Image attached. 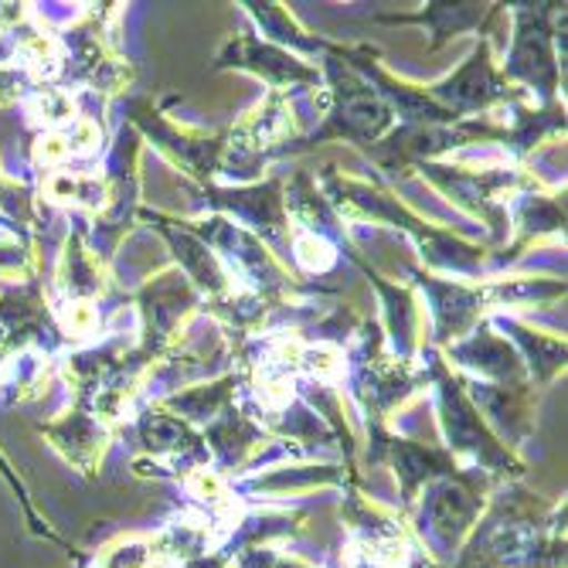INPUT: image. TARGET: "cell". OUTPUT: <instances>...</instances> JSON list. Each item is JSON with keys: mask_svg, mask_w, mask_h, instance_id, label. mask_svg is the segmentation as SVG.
<instances>
[{"mask_svg": "<svg viewBox=\"0 0 568 568\" xmlns=\"http://www.w3.org/2000/svg\"><path fill=\"white\" fill-rule=\"evenodd\" d=\"M477 514V500H474V490L467 487H453V484H443L436 494H433V504H429V528L439 541L446 545H456L459 535L470 528Z\"/></svg>", "mask_w": 568, "mask_h": 568, "instance_id": "cell-1", "label": "cell"}, {"mask_svg": "<svg viewBox=\"0 0 568 568\" xmlns=\"http://www.w3.org/2000/svg\"><path fill=\"white\" fill-rule=\"evenodd\" d=\"M395 467L405 480V494H412L419 480H426L429 474H436L443 467V459L436 453H426V449H416V446H405L398 443L395 446Z\"/></svg>", "mask_w": 568, "mask_h": 568, "instance_id": "cell-2", "label": "cell"}, {"mask_svg": "<svg viewBox=\"0 0 568 568\" xmlns=\"http://www.w3.org/2000/svg\"><path fill=\"white\" fill-rule=\"evenodd\" d=\"M184 429L181 423L174 419H146L143 423V443L150 449H174V446H184Z\"/></svg>", "mask_w": 568, "mask_h": 568, "instance_id": "cell-3", "label": "cell"}]
</instances>
